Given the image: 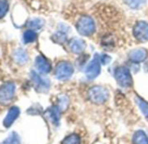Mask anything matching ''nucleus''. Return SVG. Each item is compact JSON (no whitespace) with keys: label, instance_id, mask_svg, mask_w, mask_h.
Instances as JSON below:
<instances>
[{"label":"nucleus","instance_id":"nucleus-1","mask_svg":"<svg viewBox=\"0 0 148 144\" xmlns=\"http://www.w3.org/2000/svg\"><path fill=\"white\" fill-rule=\"evenodd\" d=\"M76 29L80 35L88 37L94 33L96 30V24L91 17L83 16L79 19L76 24Z\"/></svg>","mask_w":148,"mask_h":144},{"label":"nucleus","instance_id":"nucleus-2","mask_svg":"<svg viewBox=\"0 0 148 144\" xmlns=\"http://www.w3.org/2000/svg\"><path fill=\"white\" fill-rule=\"evenodd\" d=\"M88 97L90 101L95 104H103L109 98L108 90L102 86H93L88 91Z\"/></svg>","mask_w":148,"mask_h":144},{"label":"nucleus","instance_id":"nucleus-3","mask_svg":"<svg viewBox=\"0 0 148 144\" xmlns=\"http://www.w3.org/2000/svg\"><path fill=\"white\" fill-rule=\"evenodd\" d=\"M115 78L118 84L124 88H129L132 85L133 80L132 77V74L128 68L125 66H120L116 69L114 72Z\"/></svg>","mask_w":148,"mask_h":144},{"label":"nucleus","instance_id":"nucleus-4","mask_svg":"<svg viewBox=\"0 0 148 144\" xmlns=\"http://www.w3.org/2000/svg\"><path fill=\"white\" fill-rule=\"evenodd\" d=\"M74 72V68L72 64L69 62L64 61L58 63L55 70V75L58 80H67L69 79Z\"/></svg>","mask_w":148,"mask_h":144},{"label":"nucleus","instance_id":"nucleus-5","mask_svg":"<svg viewBox=\"0 0 148 144\" xmlns=\"http://www.w3.org/2000/svg\"><path fill=\"white\" fill-rule=\"evenodd\" d=\"M101 66H100V59L98 54H95L92 60L86 66L85 73L88 79H95L100 74Z\"/></svg>","mask_w":148,"mask_h":144},{"label":"nucleus","instance_id":"nucleus-6","mask_svg":"<svg viewBox=\"0 0 148 144\" xmlns=\"http://www.w3.org/2000/svg\"><path fill=\"white\" fill-rule=\"evenodd\" d=\"M133 36L139 42H148V23L145 21L137 22L133 27Z\"/></svg>","mask_w":148,"mask_h":144},{"label":"nucleus","instance_id":"nucleus-7","mask_svg":"<svg viewBox=\"0 0 148 144\" xmlns=\"http://www.w3.org/2000/svg\"><path fill=\"white\" fill-rule=\"evenodd\" d=\"M15 92V86L12 83H8L4 84L1 88H0V103L2 104H8Z\"/></svg>","mask_w":148,"mask_h":144},{"label":"nucleus","instance_id":"nucleus-8","mask_svg":"<svg viewBox=\"0 0 148 144\" xmlns=\"http://www.w3.org/2000/svg\"><path fill=\"white\" fill-rule=\"evenodd\" d=\"M147 55H148V52L145 49L138 48V49L132 50L129 53V59L132 62L138 63V62H144L147 58Z\"/></svg>","mask_w":148,"mask_h":144},{"label":"nucleus","instance_id":"nucleus-9","mask_svg":"<svg viewBox=\"0 0 148 144\" xmlns=\"http://www.w3.org/2000/svg\"><path fill=\"white\" fill-rule=\"evenodd\" d=\"M35 66L41 74H47L51 69V65L50 62L42 56H38L36 58Z\"/></svg>","mask_w":148,"mask_h":144},{"label":"nucleus","instance_id":"nucleus-10","mask_svg":"<svg viewBox=\"0 0 148 144\" xmlns=\"http://www.w3.org/2000/svg\"><path fill=\"white\" fill-rule=\"evenodd\" d=\"M60 115H61V110H60V109L58 108V106H53V107L50 108V109L45 112L46 117H47L54 125H58V124H59Z\"/></svg>","mask_w":148,"mask_h":144},{"label":"nucleus","instance_id":"nucleus-11","mask_svg":"<svg viewBox=\"0 0 148 144\" xmlns=\"http://www.w3.org/2000/svg\"><path fill=\"white\" fill-rule=\"evenodd\" d=\"M32 79L36 86V88L40 91H46L49 89L50 84L47 80L43 79L41 77H39L35 72L32 73Z\"/></svg>","mask_w":148,"mask_h":144},{"label":"nucleus","instance_id":"nucleus-12","mask_svg":"<svg viewBox=\"0 0 148 144\" xmlns=\"http://www.w3.org/2000/svg\"><path fill=\"white\" fill-rule=\"evenodd\" d=\"M86 42L80 38H73L69 43L71 51L75 54L81 53L86 49Z\"/></svg>","mask_w":148,"mask_h":144},{"label":"nucleus","instance_id":"nucleus-13","mask_svg":"<svg viewBox=\"0 0 148 144\" xmlns=\"http://www.w3.org/2000/svg\"><path fill=\"white\" fill-rule=\"evenodd\" d=\"M19 113H20V111H19V109L18 107L11 108L6 117L4 120V125L6 128H9L14 122V121L18 118V116L19 115Z\"/></svg>","mask_w":148,"mask_h":144},{"label":"nucleus","instance_id":"nucleus-14","mask_svg":"<svg viewBox=\"0 0 148 144\" xmlns=\"http://www.w3.org/2000/svg\"><path fill=\"white\" fill-rule=\"evenodd\" d=\"M133 144H148V136L143 130H137L132 136Z\"/></svg>","mask_w":148,"mask_h":144},{"label":"nucleus","instance_id":"nucleus-15","mask_svg":"<svg viewBox=\"0 0 148 144\" xmlns=\"http://www.w3.org/2000/svg\"><path fill=\"white\" fill-rule=\"evenodd\" d=\"M135 102L137 105L138 106L139 109L141 110V112L143 113V115H145V117L148 119V102H146L142 97L138 96L135 98Z\"/></svg>","mask_w":148,"mask_h":144},{"label":"nucleus","instance_id":"nucleus-16","mask_svg":"<svg viewBox=\"0 0 148 144\" xmlns=\"http://www.w3.org/2000/svg\"><path fill=\"white\" fill-rule=\"evenodd\" d=\"M62 144H81V140L77 134H71L63 140Z\"/></svg>","mask_w":148,"mask_h":144},{"label":"nucleus","instance_id":"nucleus-17","mask_svg":"<svg viewBox=\"0 0 148 144\" xmlns=\"http://www.w3.org/2000/svg\"><path fill=\"white\" fill-rule=\"evenodd\" d=\"M124 1L127 6L134 10L141 8L146 3V0H124Z\"/></svg>","mask_w":148,"mask_h":144},{"label":"nucleus","instance_id":"nucleus-18","mask_svg":"<svg viewBox=\"0 0 148 144\" xmlns=\"http://www.w3.org/2000/svg\"><path fill=\"white\" fill-rule=\"evenodd\" d=\"M52 39L54 42L59 44H63L67 40V35L64 31H58L52 36Z\"/></svg>","mask_w":148,"mask_h":144},{"label":"nucleus","instance_id":"nucleus-19","mask_svg":"<svg viewBox=\"0 0 148 144\" xmlns=\"http://www.w3.org/2000/svg\"><path fill=\"white\" fill-rule=\"evenodd\" d=\"M69 105V98L67 96L63 95L59 97L58 99V108L60 109V110H64L66 109V108Z\"/></svg>","mask_w":148,"mask_h":144},{"label":"nucleus","instance_id":"nucleus-20","mask_svg":"<svg viewBox=\"0 0 148 144\" xmlns=\"http://www.w3.org/2000/svg\"><path fill=\"white\" fill-rule=\"evenodd\" d=\"M37 38V34L32 31H27L24 35V39L25 43H31L35 41Z\"/></svg>","mask_w":148,"mask_h":144},{"label":"nucleus","instance_id":"nucleus-21","mask_svg":"<svg viewBox=\"0 0 148 144\" xmlns=\"http://www.w3.org/2000/svg\"><path fill=\"white\" fill-rule=\"evenodd\" d=\"M17 56V61L20 63H25L28 60L27 54L24 50H18V52L16 54Z\"/></svg>","mask_w":148,"mask_h":144},{"label":"nucleus","instance_id":"nucleus-22","mask_svg":"<svg viewBox=\"0 0 148 144\" xmlns=\"http://www.w3.org/2000/svg\"><path fill=\"white\" fill-rule=\"evenodd\" d=\"M44 25V21L41 19H34L29 23V26L35 30H39Z\"/></svg>","mask_w":148,"mask_h":144},{"label":"nucleus","instance_id":"nucleus-23","mask_svg":"<svg viewBox=\"0 0 148 144\" xmlns=\"http://www.w3.org/2000/svg\"><path fill=\"white\" fill-rule=\"evenodd\" d=\"M7 4L5 1H0V17H2L5 14L7 11Z\"/></svg>","mask_w":148,"mask_h":144},{"label":"nucleus","instance_id":"nucleus-24","mask_svg":"<svg viewBox=\"0 0 148 144\" xmlns=\"http://www.w3.org/2000/svg\"><path fill=\"white\" fill-rule=\"evenodd\" d=\"M99 59H100V62L105 64V65L108 64L111 62V60H112L111 56H109L108 55H106V54H104L101 56H99Z\"/></svg>","mask_w":148,"mask_h":144}]
</instances>
